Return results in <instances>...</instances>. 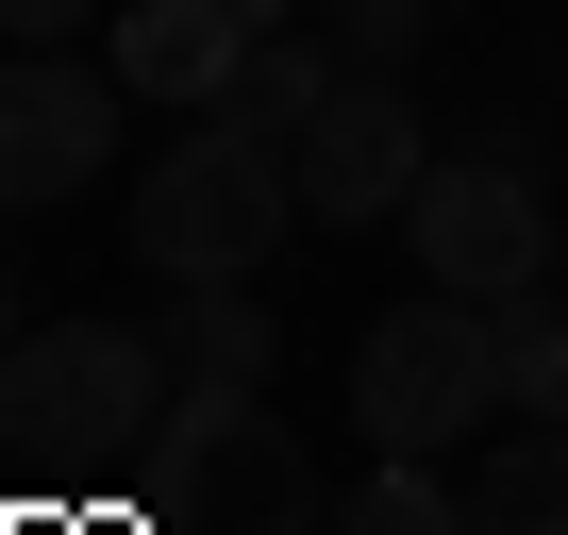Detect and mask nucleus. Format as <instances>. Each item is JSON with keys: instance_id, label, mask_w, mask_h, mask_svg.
<instances>
[{"instance_id": "1", "label": "nucleus", "mask_w": 568, "mask_h": 535, "mask_svg": "<svg viewBox=\"0 0 568 535\" xmlns=\"http://www.w3.org/2000/svg\"><path fill=\"white\" fill-rule=\"evenodd\" d=\"M284 234H302V168H284L267 134H234V118H184L134 168V251L168 268V285H251Z\"/></svg>"}, {"instance_id": "2", "label": "nucleus", "mask_w": 568, "mask_h": 535, "mask_svg": "<svg viewBox=\"0 0 568 535\" xmlns=\"http://www.w3.org/2000/svg\"><path fill=\"white\" fill-rule=\"evenodd\" d=\"M151 535H335V485L318 452L251 402H168L151 418Z\"/></svg>"}, {"instance_id": "3", "label": "nucleus", "mask_w": 568, "mask_h": 535, "mask_svg": "<svg viewBox=\"0 0 568 535\" xmlns=\"http://www.w3.org/2000/svg\"><path fill=\"white\" fill-rule=\"evenodd\" d=\"M184 402V369H168V335L151 319H34L18 352H0V435L18 452H151V418Z\"/></svg>"}, {"instance_id": "4", "label": "nucleus", "mask_w": 568, "mask_h": 535, "mask_svg": "<svg viewBox=\"0 0 568 535\" xmlns=\"http://www.w3.org/2000/svg\"><path fill=\"white\" fill-rule=\"evenodd\" d=\"M485 402H501L485 302L418 285V302H385V319L352 335V418H368V452H452V435H485Z\"/></svg>"}, {"instance_id": "5", "label": "nucleus", "mask_w": 568, "mask_h": 535, "mask_svg": "<svg viewBox=\"0 0 568 535\" xmlns=\"http://www.w3.org/2000/svg\"><path fill=\"white\" fill-rule=\"evenodd\" d=\"M402 251H418V285H452V302H518V285H551L568 201L518 151H435L418 201H402Z\"/></svg>"}, {"instance_id": "6", "label": "nucleus", "mask_w": 568, "mask_h": 535, "mask_svg": "<svg viewBox=\"0 0 568 535\" xmlns=\"http://www.w3.org/2000/svg\"><path fill=\"white\" fill-rule=\"evenodd\" d=\"M118 68H84V51H0V218H51V201H84L101 184V151H118Z\"/></svg>"}, {"instance_id": "7", "label": "nucleus", "mask_w": 568, "mask_h": 535, "mask_svg": "<svg viewBox=\"0 0 568 535\" xmlns=\"http://www.w3.org/2000/svg\"><path fill=\"white\" fill-rule=\"evenodd\" d=\"M302 218H335V234H368V218H402L418 201V168H435V134H418V101H402V68H335V101L302 118Z\"/></svg>"}, {"instance_id": "8", "label": "nucleus", "mask_w": 568, "mask_h": 535, "mask_svg": "<svg viewBox=\"0 0 568 535\" xmlns=\"http://www.w3.org/2000/svg\"><path fill=\"white\" fill-rule=\"evenodd\" d=\"M134 101H184V118H217V84L251 68V18L234 0H118V51H101Z\"/></svg>"}, {"instance_id": "9", "label": "nucleus", "mask_w": 568, "mask_h": 535, "mask_svg": "<svg viewBox=\"0 0 568 535\" xmlns=\"http://www.w3.org/2000/svg\"><path fill=\"white\" fill-rule=\"evenodd\" d=\"M151 335H168L184 402H251V385L284 369V319H267L251 285H168V302H151Z\"/></svg>"}, {"instance_id": "10", "label": "nucleus", "mask_w": 568, "mask_h": 535, "mask_svg": "<svg viewBox=\"0 0 568 535\" xmlns=\"http://www.w3.org/2000/svg\"><path fill=\"white\" fill-rule=\"evenodd\" d=\"M468 535H568V418L485 435V468H468Z\"/></svg>"}, {"instance_id": "11", "label": "nucleus", "mask_w": 568, "mask_h": 535, "mask_svg": "<svg viewBox=\"0 0 568 535\" xmlns=\"http://www.w3.org/2000/svg\"><path fill=\"white\" fill-rule=\"evenodd\" d=\"M335 101V34H302V18H284V34H251V68L217 84V118L234 134H267V151H302V118Z\"/></svg>"}, {"instance_id": "12", "label": "nucleus", "mask_w": 568, "mask_h": 535, "mask_svg": "<svg viewBox=\"0 0 568 535\" xmlns=\"http://www.w3.org/2000/svg\"><path fill=\"white\" fill-rule=\"evenodd\" d=\"M485 335H501V418H568V302L518 285V302H485Z\"/></svg>"}, {"instance_id": "13", "label": "nucleus", "mask_w": 568, "mask_h": 535, "mask_svg": "<svg viewBox=\"0 0 568 535\" xmlns=\"http://www.w3.org/2000/svg\"><path fill=\"white\" fill-rule=\"evenodd\" d=\"M335 535H468V485H452L435 452H385V468L335 502Z\"/></svg>"}, {"instance_id": "14", "label": "nucleus", "mask_w": 568, "mask_h": 535, "mask_svg": "<svg viewBox=\"0 0 568 535\" xmlns=\"http://www.w3.org/2000/svg\"><path fill=\"white\" fill-rule=\"evenodd\" d=\"M452 18V0H318V34H335V68H402L418 34Z\"/></svg>"}, {"instance_id": "15", "label": "nucleus", "mask_w": 568, "mask_h": 535, "mask_svg": "<svg viewBox=\"0 0 568 535\" xmlns=\"http://www.w3.org/2000/svg\"><path fill=\"white\" fill-rule=\"evenodd\" d=\"M84 18H118V0H0V51H84Z\"/></svg>"}, {"instance_id": "16", "label": "nucleus", "mask_w": 568, "mask_h": 535, "mask_svg": "<svg viewBox=\"0 0 568 535\" xmlns=\"http://www.w3.org/2000/svg\"><path fill=\"white\" fill-rule=\"evenodd\" d=\"M18 335H34V302H18V268H0V352H18Z\"/></svg>"}, {"instance_id": "17", "label": "nucleus", "mask_w": 568, "mask_h": 535, "mask_svg": "<svg viewBox=\"0 0 568 535\" xmlns=\"http://www.w3.org/2000/svg\"><path fill=\"white\" fill-rule=\"evenodd\" d=\"M551 201H568V184H551Z\"/></svg>"}]
</instances>
